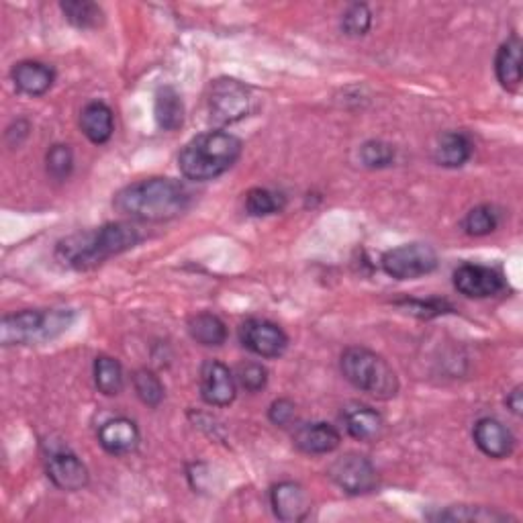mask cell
Instances as JSON below:
<instances>
[{
    "instance_id": "6da1fadb",
    "label": "cell",
    "mask_w": 523,
    "mask_h": 523,
    "mask_svg": "<svg viewBox=\"0 0 523 523\" xmlns=\"http://www.w3.org/2000/svg\"><path fill=\"white\" fill-rule=\"evenodd\" d=\"M190 205V193L186 186L174 178H146L121 188L113 199L117 213L144 221L164 223L180 217Z\"/></svg>"
},
{
    "instance_id": "7a4b0ae2",
    "label": "cell",
    "mask_w": 523,
    "mask_h": 523,
    "mask_svg": "<svg viewBox=\"0 0 523 523\" xmlns=\"http://www.w3.org/2000/svg\"><path fill=\"white\" fill-rule=\"evenodd\" d=\"M141 242V233L131 223H107L99 229L74 233L56 248L60 264L72 270H90L113 256L133 250Z\"/></svg>"
},
{
    "instance_id": "3957f363",
    "label": "cell",
    "mask_w": 523,
    "mask_h": 523,
    "mask_svg": "<svg viewBox=\"0 0 523 523\" xmlns=\"http://www.w3.org/2000/svg\"><path fill=\"white\" fill-rule=\"evenodd\" d=\"M244 144L227 131H207L193 137L178 154V168L184 178L209 182L225 174L240 160Z\"/></svg>"
},
{
    "instance_id": "277c9868",
    "label": "cell",
    "mask_w": 523,
    "mask_h": 523,
    "mask_svg": "<svg viewBox=\"0 0 523 523\" xmlns=\"http://www.w3.org/2000/svg\"><path fill=\"white\" fill-rule=\"evenodd\" d=\"M74 323L70 309H25L19 313L5 315L0 321V344L11 346H33L50 342Z\"/></svg>"
},
{
    "instance_id": "5b68a950",
    "label": "cell",
    "mask_w": 523,
    "mask_h": 523,
    "mask_svg": "<svg viewBox=\"0 0 523 523\" xmlns=\"http://www.w3.org/2000/svg\"><path fill=\"white\" fill-rule=\"evenodd\" d=\"M340 368L344 378L358 391L389 401L399 395V378L393 366L372 350L362 346H352L342 354Z\"/></svg>"
},
{
    "instance_id": "8992f818",
    "label": "cell",
    "mask_w": 523,
    "mask_h": 523,
    "mask_svg": "<svg viewBox=\"0 0 523 523\" xmlns=\"http://www.w3.org/2000/svg\"><path fill=\"white\" fill-rule=\"evenodd\" d=\"M252 111V90L235 78H219L209 88V113L219 125H231Z\"/></svg>"
},
{
    "instance_id": "52a82bcc",
    "label": "cell",
    "mask_w": 523,
    "mask_h": 523,
    "mask_svg": "<svg viewBox=\"0 0 523 523\" xmlns=\"http://www.w3.org/2000/svg\"><path fill=\"white\" fill-rule=\"evenodd\" d=\"M438 268V254L432 246L413 242L389 250L383 256V270L395 280H415Z\"/></svg>"
},
{
    "instance_id": "ba28073f",
    "label": "cell",
    "mask_w": 523,
    "mask_h": 523,
    "mask_svg": "<svg viewBox=\"0 0 523 523\" xmlns=\"http://www.w3.org/2000/svg\"><path fill=\"white\" fill-rule=\"evenodd\" d=\"M329 479L334 481L348 495H368L378 485V474L374 464L362 454H344L327 470Z\"/></svg>"
},
{
    "instance_id": "9c48e42d",
    "label": "cell",
    "mask_w": 523,
    "mask_h": 523,
    "mask_svg": "<svg viewBox=\"0 0 523 523\" xmlns=\"http://www.w3.org/2000/svg\"><path fill=\"white\" fill-rule=\"evenodd\" d=\"M240 340L244 348L260 358H280L289 348V336L282 327L268 319H248L240 327Z\"/></svg>"
},
{
    "instance_id": "30bf717a",
    "label": "cell",
    "mask_w": 523,
    "mask_h": 523,
    "mask_svg": "<svg viewBox=\"0 0 523 523\" xmlns=\"http://www.w3.org/2000/svg\"><path fill=\"white\" fill-rule=\"evenodd\" d=\"M45 472L47 479L68 493L82 491L90 481L86 464L70 450H52L45 460Z\"/></svg>"
},
{
    "instance_id": "8fae6325",
    "label": "cell",
    "mask_w": 523,
    "mask_h": 523,
    "mask_svg": "<svg viewBox=\"0 0 523 523\" xmlns=\"http://www.w3.org/2000/svg\"><path fill=\"white\" fill-rule=\"evenodd\" d=\"M454 287L460 295L468 299H487L503 291V276L489 266L479 264H462L454 272Z\"/></svg>"
},
{
    "instance_id": "7c38bea8",
    "label": "cell",
    "mask_w": 523,
    "mask_h": 523,
    "mask_svg": "<svg viewBox=\"0 0 523 523\" xmlns=\"http://www.w3.org/2000/svg\"><path fill=\"white\" fill-rule=\"evenodd\" d=\"M237 385L231 370L219 360H207L201 368V397L211 407H227L235 401Z\"/></svg>"
},
{
    "instance_id": "4fadbf2b",
    "label": "cell",
    "mask_w": 523,
    "mask_h": 523,
    "mask_svg": "<svg viewBox=\"0 0 523 523\" xmlns=\"http://www.w3.org/2000/svg\"><path fill=\"white\" fill-rule=\"evenodd\" d=\"M270 505L276 519L284 523H297L309 517L311 513V499L307 491L293 481H284L272 487L270 491Z\"/></svg>"
},
{
    "instance_id": "5bb4252c",
    "label": "cell",
    "mask_w": 523,
    "mask_h": 523,
    "mask_svg": "<svg viewBox=\"0 0 523 523\" xmlns=\"http://www.w3.org/2000/svg\"><path fill=\"white\" fill-rule=\"evenodd\" d=\"M472 438H474V444H477V448L485 456L495 458V460L511 456V452L515 448L513 434L499 419H493V417H483L474 423Z\"/></svg>"
},
{
    "instance_id": "9a60e30c",
    "label": "cell",
    "mask_w": 523,
    "mask_h": 523,
    "mask_svg": "<svg viewBox=\"0 0 523 523\" xmlns=\"http://www.w3.org/2000/svg\"><path fill=\"white\" fill-rule=\"evenodd\" d=\"M293 442L305 454H329L340 448L342 436L331 423L313 421L297 427Z\"/></svg>"
},
{
    "instance_id": "2e32d148",
    "label": "cell",
    "mask_w": 523,
    "mask_h": 523,
    "mask_svg": "<svg viewBox=\"0 0 523 523\" xmlns=\"http://www.w3.org/2000/svg\"><path fill=\"white\" fill-rule=\"evenodd\" d=\"M139 430L135 421L127 417H115L101 425L99 430V444L107 454L113 456H125L137 450L139 446Z\"/></svg>"
},
{
    "instance_id": "e0dca14e",
    "label": "cell",
    "mask_w": 523,
    "mask_h": 523,
    "mask_svg": "<svg viewBox=\"0 0 523 523\" xmlns=\"http://www.w3.org/2000/svg\"><path fill=\"white\" fill-rule=\"evenodd\" d=\"M346 432L358 440V442H376L383 436L385 421L376 409L362 405V403H350L342 411Z\"/></svg>"
},
{
    "instance_id": "ac0fdd59",
    "label": "cell",
    "mask_w": 523,
    "mask_h": 523,
    "mask_svg": "<svg viewBox=\"0 0 523 523\" xmlns=\"http://www.w3.org/2000/svg\"><path fill=\"white\" fill-rule=\"evenodd\" d=\"M11 78L21 94H27V97L35 99V97H43L45 92H50V88L56 82V70L37 60H25L15 64Z\"/></svg>"
},
{
    "instance_id": "d6986e66",
    "label": "cell",
    "mask_w": 523,
    "mask_h": 523,
    "mask_svg": "<svg viewBox=\"0 0 523 523\" xmlns=\"http://www.w3.org/2000/svg\"><path fill=\"white\" fill-rule=\"evenodd\" d=\"M80 129L94 146L107 144L115 131V117L111 107L101 101L88 103L80 113Z\"/></svg>"
},
{
    "instance_id": "ffe728a7",
    "label": "cell",
    "mask_w": 523,
    "mask_h": 523,
    "mask_svg": "<svg viewBox=\"0 0 523 523\" xmlns=\"http://www.w3.org/2000/svg\"><path fill=\"white\" fill-rule=\"evenodd\" d=\"M521 54H523V43L517 35H511L497 52L495 58V72H497V80L499 84L509 90L515 92L521 84V76H523V66H521Z\"/></svg>"
},
{
    "instance_id": "44dd1931",
    "label": "cell",
    "mask_w": 523,
    "mask_h": 523,
    "mask_svg": "<svg viewBox=\"0 0 523 523\" xmlns=\"http://www.w3.org/2000/svg\"><path fill=\"white\" fill-rule=\"evenodd\" d=\"M472 156V141L462 131H446L440 135L434 160L442 168H462Z\"/></svg>"
},
{
    "instance_id": "7402d4cb",
    "label": "cell",
    "mask_w": 523,
    "mask_h": 523,
    "mask_svg": "<svg viewBox=\"0 0 523 523\" xmlns=\"http://www.w3.org/2000/svg\"><path fill=\"white\" fill-rule=\"evenodd\" d=\"M154 115L158 127L164 131H178L184 125V103L176 88H158L154 101Z\"/></svg>"
},
{
    "instance_id": "603a6c76",
    "label": "cell",
    "mask_w": 523,
    "mask_h": 523,
    "mask_svg": "<svg viewBox=\"0 0 523 523\" xmlns=\"http://www.w3.org/2000/svg\"><path fill=\"white\" fill-rule=\"evenodd\" d=\"M188 334L197 344L219 348L227 342V327L213 313H199L188 319Z\"/></svg>"
},
{
    "instance_id": "cb8c5ba5",
    "label": "cell",
    "mask_w": 523,
    "mask_h": 523,
    "mask_svg": "<svg viewBox=\"0 0 523 523\" xmlns=\"http://www.w3.org/2000/svg\"><path fill=\"white\" fill-rule=\"evenodd\" d=\"M94 387L105 397H117L125 387L123 366L111 356H97L94 360Z\"/></svg>"
},
{
    "instance_id": "d4e9b609",
    "label": "cell",
    "mask_w": 523,
    "mask_h": 523,
    "mask_svg": "<svg viewBox=\"0 0 523 523\" xmlns=\"http://www.w3.org/2000/svg\"><path fill=\"white\" fill-rule=\"evenodd\" d=\"M66 21L76 29H99L105 23V13L90 0H66L60 5Z\"/></svg>"
},
{
    "instance_id": "484cf974",
    "label": "cell",
    "mask_w": 523,
    "mask_h": 523,
    "mask_svg": "<svg viewBox=\"0 0 523 523\" xmlns=\"http://www.w3.org/2000/svg\"><path fill=\"white\" fill-rule=\"evenodd\" d=\"M133 389L139 401L148 407H160L166 397V389L160 376L148 368H141L133 374Z\"/></svg>"
},
{
    "instance_id": "4316f807",
    "label": "cell",
    "mask_w": 523,
    "mask_h": 523,
    "mask_svg": "<svg viewBox=\"0 0 523 523\" xmlns=\"http://www.w3.org/2000/svg\"><path fill=\"white\" fill-rule=\"evenodd\" d=\"M436 521H477V523H499V521H513L511 515L499 513L487 507H448L434 515Z\"/></svg>"
},
{
    "instance_id": "83f0119b",
    "label": "cell",
    "mask_w": 523,
    "mask_h": 523,
    "mask_svg": "<svg viewBox=\"0 0 523 523\" xmlns=\"http://www.w3.org/2000/svg\"><path fill=\"white\" fill-rule=\"evenodd\" d=\"M499 225V213L491 205H479L466 213L464 217V231L472 237H485L493 233Z\"/></svg>"
},
{
    "instance_id": "f1b7e54d",
    "label": "cell",
    "mask_w": 523,
    "mask_h": 523,
    "mask_svg": "<svg viewBox=\"0 0 523 523\" xmlns=\"http://www.w3.org/2000/svg\"><path fill=\"white\" fill-rule=\"evenodd\" d=\"M284 199L282 195L272 193L268 188H252L246 195V211L252 217H268L282 211Z\"/></svg>"
},
{
    "instance_id": "f546056e",
    "label": "cell",
    "mask_w": 523,
    "mask_h": 523,
    "mask_svg": "<svg viewBox=\"0 0 523 523\" xmlns=\"http://www.w3.org/2000/svg\"><path fill=\"white\" fill-rule=\"evenodd\" d=\"M360 160L370 170L389 168L395 162V148L387 144V141L370 139L360 148Z\"/></svg>"
},
{
    "instance_id": "4dcf8cb0",
    "label": "cell",
    "mask_w": 523,
    "mask_h": 523,
    "mask_svg": "<svg viewBox=\"0 0 523 523\" xmlns=\"http://www.w3.org/2000/svg\"><path fill=\"white\" fill-rule=\"evenodd\" d=\"M45 168L54 180H66L74 170V154L70 146L56 144L45 156Z\"/></svg>"
},
{
    "instance_id": "1f68e13d",
    "label": "cell",
    "mask_w": 523,
    "mask_h": 523,
    "mask_svg": "<svg viewBox=\"0 0 523 523\" xmlns=\"http://www.w3.org/2000/svg\"><path fill=\"white\" fill-rule=\"evenodd\" d=\"M342 31L348 37H362L370 31L372 27V13L368 9V5H350L346 9V13L342 15V23H340Z\"/></svg>"
},
{
    "instance_id": "d6a6232c",
    "label": "cell",
    "mask_w": 523,
    "mask_h": 523,
    "mask_svg": "<svg viewBox=\"0 0 523 523\" xmlns=\"http://www.w3.org/2000/svg\"><path fill=\"white\" fill-rule=\"evenodd\" d=\"M237 383L248 393H260L268 385V370L258 362H246L237 368Z\"/></svg>"
},
{
    "instance_id": "836d02e7",
    "label": "cell",
    "mask_w": 523,
    "mask_h": 523,
    "mask_svg": "<svg viewBox=\"0 0 523 523\" xmlns=\"http://www.w3.org/2000/svg\"><path fill=\"white\" fill-rule=\"evenodd\" d=\"M268 419L278 427H289L297 419V405L291 399H276L268 409Z\"/></svg>"
},
{
    "instance_id": "e575fe53",
    "label": "cell",
    "mask_w": 523,
    "mask_h": 523,
    "mask_svg": "<svg viewBox=\"0 0 523 523\" xmlns=\"http://www.w3.org/2000/svg\"><path fill=\"white\" fill-rule=\"evenodd\" d=\"M405 307L409 309V313H417L421 317H432V315H440L446 313V309H452L446 301H407Z\"/></svg>"
},
{
    "instance_id": "d590c367",
    "label": "cell",
    "mask_w": 523,
    "mask_h": 523,
    "mask_svg": "<svg viewBox=\"0 0 523 523\" xmlns=\"http://www.w3.org/2000/svg\"><path fill=\"white\" fill-rule=\"evenodd\" d=\"M521 391H523V387L517 385V387L507 395V399H505L509 411H511L513 415H517V417L523 413V395H521Z\"/></svg>"
}]
</instances>
